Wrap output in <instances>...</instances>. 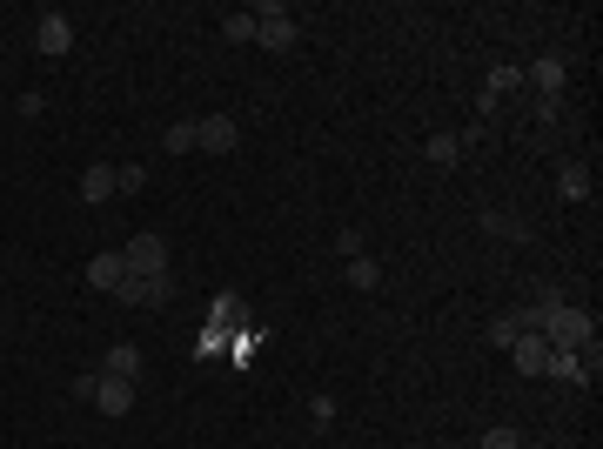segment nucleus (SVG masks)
Masks as SVG:
<instances>
[{
	"label": "nucleus",
	"instance_id": "obj_19",
	"mask_svg": "<svg viewBox=\"0 0 603 449\" xmlns=\"http://www.w3.org/2000/svg\"><path fill=\"white\" fill-rule=\"evenodd\" d=\"M483 449H523V436L510 423H496V429H483Z\"/></svg>",
	"mask_w": 603,
	"mask_h": 449
},
{
	"label": "nucleus",
	"instance_id": "obj_7",
	"mask_svg": "<svg viewBox=\"0 0 603 449\" xmlns=\"http://www.w3.org/2000/svg\"><path fill=\"white\" fill-rule=\"evenodd\" d=\"M530 329H536V322H530V302H523V309H503V315L490 322V342H496V349H510V342L530 336Z\"/></svg>",
	"mask_w": 603,
	"mask_h": 449
},
{
	"label": "nucleus",
	"instance_id": "obj_10",
	"mask_svg": "<svg viewBox=\"0 0 603 449\" xmlns=\"http://www.w3.org/2000/svg\"><path fill=\"white\" fill-rule=\"evenodd\" d=\"M523 81H530L536 94H557V101H563V61H557V54H543L536 68H523Z\"/></svg>",
	"mask_w": 603,
	"mask_h": 449
},
{
	"label": "nucleus",
	"instance_id": "obj_21",
	"mask_svg": "<svg viewBox=\"0 0 603 449\" xmlns=\"http://www.w3.org/2000/svg\"><path fill=\"white\" fill-rule=\"evenodd\" d=\"M309 423H335V403H329V396H309Z\"/></svg>",
	"mask_w": 603,
	"mask_h": 449
},
{
	"label": "nucleus",
	"instance_id": "obj_14",
	"mask_svg": "<svg viewBox=\"0 0 603 449\" xmlns=\"http://www.w3.org/2000/svg\"><path fill=\"white\" fill-rule=\"evenodd\" d=\"M557 195L563 202H583V195H590V168H583V161H570V168L557 175Z\"/></svg>",
	"mask_w": 603,
	"mask_h": 449
},
{
	"label": "nucleus",
	"instance_id": "obj_15",
	"mask_svg": "<svg viewBox=\"0 0 603 449\" xmlns=\"http://www.w3.org/2000/svg\"><path fill=\"white\" fill-rule=\"evenodd\" d=\"M101 376L134 382V376H141V349H128V342H121V349H108V369H101Z\"/></svg>",
	"mask_w": 603,
	"mask_h": 449
},
{
	"label": "nucleus",
	"instance_id": "obj_2",
	"mask_svg": "<svg viewBox=\"0 0 603 449\" xmlns=\"http://www.w3.org/2000/svg\"><path fill=\"white\" fill-rule=\"evenodd\" d=\"M121 262H128L134 282H168V242H161V235H134V242L121 248Z\"/></svg>",
	"mask_w": 603,
	"mask_h": 449
},
{
	"label": "nucleus",
	"instance_id": "obj_8",
	"mask_svg": "<svg viewBox=\"0 0 603 449\" xmlns=\"http://www.w3.org/2000/svg\"><path fill=\"white\" fill-rule=\"evenodd\" d=\"M483 235H503V242H530V222L510 215V208H483Z\"/></svg>",
	"mask_w": 603,
	"mask_h": 449
},
{
	"label": "nucleus",
	"instance_id": "obj_20",
	"mask_svg": "<svg viewBox=\"0 0 603 449\" xmlns=\"http://www.w3.org/2000/svg\"><path fill=\"white\" fill-rule=\"evenodd\" d=\"M557 114H563L557 94H536V128H557Z\"/></svg>",
	"mask_w": 603,
	"mask_h": 449
},
{
	"label": "nucleus",
	"instance_id": "obj_18",
	"mask_svg": "<svg viewBox=\"0 0 603 449\" xmlns=\"http://www.w3.org/2000/svg\"><path fill=\"white\" fill-rule=\"evenodd\" d=\"M222 34H228L235 47H242V41H255V14H228V21H222Z\"/></svg>",
	"mask_w": 603,
	"mask_h": 449
},
{
	"label": "nucleus",
	"instance_id": "obj_11",
	"mask_svg": "<svg viewBox=\"0 0 603 449\" xmlns=\"http://www.w3.org/2000/svg\"><path fill=\"white\" fill-rule=\"evenodd\" d=\"M108 195H114V168H108V161H94L88 175H81V202H88V208H101Z\"/></svg>",
	"mask_w": 603,
	"mask_h": 449
},
{
	"label": "nucleus",
	"instance_id": "obj_17",
	"mask_svg": "<svg viewBox=\"0 0 603 449\" xmlns=\"http://www.w3.org/2000/svg\"><path fill=\"white\" fill-rule=\"evenodd\" d=\"M148 188V168H114V195H141Z\"/></svg>",
	"mask_w": 603,
	"mask_h": 449
},
{
	"label": "nucleus",
	"instance_id": "obj_12",
	"mask_svg": "<svg viewBox=\"0 0 603 449\" xmlns=\"http://www.w3.org/2000/svg\"><path fill=\"white\" fill-rule=\"evenodd\" d=\"M423 161H429V168H456V161H463V135H429L423 141Z\"/></svg>",
	"mask_w": 603,
	"mask_h": 449
},
{
	"label": "nucleus",
	"instance_id": "obj_13",
	"mask_svg": "<svg viewBox=\"0 0 603 449\" xmlns=\"http://www.w3.org/2000/svg\"><path fill=\"white\" fill-rule=\"evenodd\" d=\"M342 275H349V289H369V295L382 289V262H376V255H349V269H342Z\"/></svg>",
	"mask_w": 603,
	"mask_h": 449
},
{
	"label": "nucleus",
	"instance_id": "obj_22",
	"mask_svg": "<svg viewBox=\"0 0 603 449\" xmlns=\"http://www.w3.org/2000/svg\"><path fill=\"white\" fill-rule=\"evenodd\" d=\"M188 449H195V443H188Z\"/></svg>",
	"mask_w": 603,
	"mask_h": 449
},
{
	"label": "nucleus",
	"instance_id": "obj_1",
	"mask_svg": "<svg viewBox=\"0 0 603 449\" xmlns=\"http://www.w3.org/2000/svg\"><path fill=\"white\" fill-rule=\"evenodd\" d=\"M255 41H262L268 54H289V47L302 41V27H295V14L282 7V0H268V7H255Z\"/></svg>",
	"mask_w": 603,
	"mask_h": 449
},
{
	"label": "nucleus",
	"instance_id": "obj_3",
	"mask_svg": "<svg viewBox=\"0 0 603 449\" xmlns=\"http://www.w3.org/2000/svg\"><path fill=\"white\" fill-rule=\"evenodd\" d=\"M195 148H208V155H235V148H242V128H235L228 114H208V121H195Z\"/></svg>",
	"mask_w": 603,
	"mask_h": 449
},
{
	"label": "nucleus",
	"instance_id": "obj_4",
	"mask_svg": "<svg viewBox=\"0 0 603 449\" xmlns=\"http://www.w3.org/2000/svg\"><path fill=\"white\" fill-rule=\"evenodd\" d=\"M94 409H101V416H128V409H134V382L94 376Z\"/></svg>",
	"mask_w": 603,
	"mask_h": 449
},
{
	"label": "nucleus",
	"instance_id": "obj_6",
	"mask_svg": "<svg viewBox=\"0 0 603 449\" xmlns=\"http://www.w3.org/2000/svg\"><path fill=\"white\" fill-rule=\"evenodd\" d=\"M34 47H41V54H67V47H74V27H67V14H41V27H34Z\"/></svg>",
	"mask_w": 603,
	"mask_h": 449
},
{
	"label": "nucleus",
	"instance_id": "obj_5",
	"mask_svg": "<svg viewBox=\"0 0 603 449\" xmlns=\"http://www.w3.org/2000/svg\"><path fill=\"white\" fill-rule=\"evenodd\" d=\"M510 356H516V369H523V376H550V342L536 336V329L510 342Z\"/></svg>",
	"mask_w": 603,
	"mask_h": 449
},
{
	"label": "nucleus",
	"instance_id": "obj_9",
	"mask_svg": "<svg viewBox=\"0 0 603 449\" xmlns=\"http://www.w3.org/2000/svg\"><path fill=\"white\" fill-rule=\"evenodd\" d=\"M88 282H94V289H121V282H128V262H121V248L94 255V262H88Z\"/></svg>",
	"mask_w": 603,
	"mask_h": 449
},
{
	"label": "nucleus",
	"instance_id": "obj_16",
	"mask_svg": "<svg viewBox=\"0 0 603 449\" xmlns=\"http://www.w3.org/2000/svg\"><path fill=\"white\" fill-rule=\"evenodd\" d=\"M161 148H168V155H188V148H195V121H175V128H161Z\"/></svg>",
	"mask_w": 603,
	"mask_h": 449
}]
</instances>
